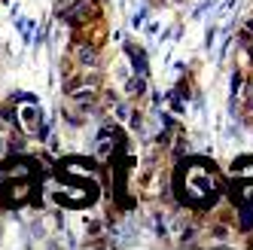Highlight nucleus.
<instances>
[{
    "label": "nucleus",
    "mask_w": 253,
    "mask_h": 250,
    "mask_svg": "<svg viewBox=\"0 0 253 250\" xmlns=\"http://www.w3.org/2000/svg\"><path fill=\"white\" fill-rule=\"evenodd\" d=\"M186 183H189V192H192V195H208L211 186H213V180H211L202 168H192V171L186 174Z\"/></svg>",
    "instance_id": "nucleus-1"
},
{
    "label": "nucleus",
    "mask_w": 253,
    "mask_h": 250,
    "mask_svg": "<svg viewBox=\"0 0 253 250\" xmlns=\"http://www.w3.org/2000/svg\"><path fill=\"white\" fill-rule=\"evenodd\" d=\"M19 122H22V128L28 131V134H34L40 128V110L34 104H25L22 110H19Z\"/></svg>",
    "instance_id": "nucleus-2"
},
{
    "label": "nucleus",
    "mask_w": 253,
    "mask_h": 250,
    "mask_svg": "<svg viewBox=\"0 0 253 250\" xmlns=\"http://www.w3.org/2000/svg\"><path fill=\"white\" fill-rule=\"evenodd\" d=\"M77 58H80L85 67H95V61H98V55H95L92 46H80V49H77Z\"/></svg>",
    "instance_id": "nucleus-3"
},
{
    "label": "nucleus",
    "mask_w": 253,
    "mask_h": 250,
    "mask_svg": "<svg viewBox=\"0 0 253 250\" xmlns=\"http://www.w3.org/2000/svg\"><path fill=\"white\" fill-rule=\"evenodd\" d=\"M113 80H116V83H122V85L131 80V74H128V64H125V61H116V64H113Z\"/></svg>",
    "instance_id": "nucleus-4"
},
{
    "label": "nucleus",
    "mask_w": 253,
    "mask_h": 250,
    "mask_svg": "<svg viewBox=\"0 0 253 250\" xmlns=\"http://www.w3.org/2000/svg\"><path fill=\"white\" fill-rule=\"evenodd\" d=\"M74 3H77V0H58V6H61V9H67V6H74Z\"/></svg>",
    "instance_id": "nucleus-5"
},
{
    "label": "nucleus",
    "mask_w": 253,
    "mask_h": 250,
    "mask_svg": "<svg viewBox=\"0 0 253 250\" xmlns=\"http://www.w3.org/2000/svg\"><path fill=\"white\" fill-rule=\"evenodd\" d=\"M3 150H6V140H3V134H0V156H3Z\"/></svg>",
    "instance_id": "nucleus-6"
}]
</instances>
